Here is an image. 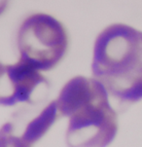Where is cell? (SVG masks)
Masks as SVG:
<instances>
[{"label":"cell","instance_id":"6da1fadb","mask_svg":"<svg viewBox=\"0 0 142 147\" xmlns=\"http://www.w3.org/2000/svg\"><path fill=\"white\" fill-rule=\"evenodd\" d=\"M92 71L119 102L141 100L142 31L123 24L104 28L94 42Z\"/></svg>","mask_w":142,"mask_h":147},{"label":"cell","instance_id":"7a4b0ae2","mask_svg":"<svg viewBox=\"0 0 142 147\" xmlns=\"http://www.w3.org/2000/svg\"><path fill=\"white\" fill-rule=\"evenodd\" d=\"M107 91L96 78L76 76L61 89L56 100L61 116L68 118V146H106L118 131V116Z\"/></svg>","mask_w":142,"mask_h":147},{"label":"cell","instance_id":"3957f363","mask_svg":"<svg viewBox=\"0 0 142 147\" xmlns=\"http://www.w3.org/2000/svg\"><path fill=\"white\" fill-rule=\"evenodd\" d=\"M17 44L20 61L42 71L55 68L68 49V34L59 20L48 14L30 15L21 24Z\"/></svg>","mask_w":142,"mask_h":147},{"label":"cell","instance_id":"277c9868","mask_svg":"<svg viewBox=\"0 0 142 147\" xmlns=\"http://www.w3.org/2000/svg\"><path fill=\"white\" fill-rule=\"evenodd\" d=\"M33 105L21 108L0 129V146L33 145L61 117L56 100L45 106Z\"/></svg>","mask_w":142,"mask_h":147},{"label":"cell","instance_id":"5b68a950","mask_svg":"<svg viewBox=\"0 0 142 147\" xmlns=\"http://www.w3.org/2000/svg\"><path fill=\"white\" fill-rule=\"evenodd\" d=\"M41 85H48V80L33 66L22 61L7 65L0 63V105L35 103L32 94Z\"/></svg>","mask_w":142,"mask_h":147},{"label":"cell","instance_id":"8992f818","mask_svg":"<svg viewBox=\"0 0 142 147\" xmlns=\"http://www.w3.org/2000/svg\"><path fill=\"white\" fill-rule=\"evenodd\" d=\"M10 0H0V16L6 11Z\"/></svg>","mask_w":142,"mask_h":147}]
</instances>
